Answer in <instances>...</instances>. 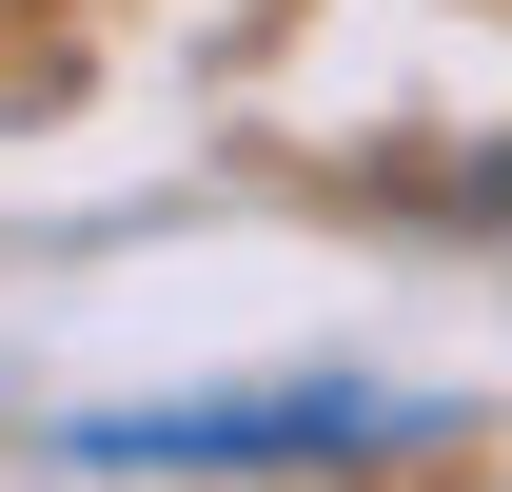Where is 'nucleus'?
<instances>
[{"label": "nucleus", "mask_w": 512, "mask_h": 492, "mask_svg": "<svg viewBox=\"0 0 512 492\" xmlns=\"http://www.w3.org/2000/svg\"><path fill=\"white\" fill-rule=\"evenodd\" d=\"M434 394H178V414H79V473H394L434 453Z\"/></svg>", "instance_id": "1"}]
</instances>
